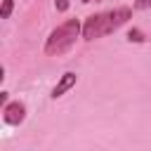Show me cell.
Segmentation results:
<instances>
[{
	"label": "cell",
	"instance_id": "6da1fadb",
	"mask_svg": "<svg viewBox=\"0 0 151 151\" xmlns=\"http://www.w3.org/2000/svg\"><path fill=\"white\" fill-rule=\"evenodd\" d=\"M132 17L130 7H116L111 12H99L85 19L83 24V40H97L106 33H113L116 28H120L127 19Z\"/></svg>",
	"mask_w": 151,
	"mask_h": 151
},
{
	"label": "cell",
	"instance_id": "7a4b0ae2",
	"mask_svg": "<svg viewBox=\"0 0 151 151\" xmlns=\"http://www.w3.org/2000/svg\"><path fill=\"white\" fill-rule=\"evenodd\" d=\"M83 35V24L78 19H66L64 24H59L45 40V54L47 57H61L64 52H68L76 40Z\"/></svg>",
	"mask_w": 151,
	"mask_h": 151
},
{
	"label": "cell",
	"instance_id": "3957f363",
	"mask_svg": "<svg viewBox=\"0 0 151 151\" xmlns=\"http://www.w3.org/2000/svg\"><path fill=\"white\" fill-rule=\"evenodd\" d=\"M26 118V106L24 101H9L2 106V120L7 125H21Z\"/></svg>",
	"mask_w": 151,
	"mask_h": 151
},
{
	"label": "cell",
	"instance_id": "277c9868",
	"mask_svg": "<svg viewBox=\"0 0 151 151\" xmlns=\"http://www.w3.org/2000/svg\"><path fill=\"white\" fill-rule=\"evenodd\" d=\"M76 83H78V76H76L73 71H66V73H64V76L57 80V85L52 87V94H50V97H52V99L64 97V94H66V92H68V90H71Z\"/></svg>",
	"mask_w": 151,
	"mask_h": 151
},
{
	"label": "cell",
	"instance_id": "5b68a950",
	"mask_svg": "<svg viewBox=\"0 0 151 151\" xmlns=\"http://www.w3.org/2000/svg\"><path fill=\"white\" fill-rule=\"evenodd\" d=\"M12 9H14V0H2V7H0V19H9V17H12Z\"/></svg>",
	"mask_w": 151,
	"mask_h": 151
},
{
	"label": "cell",
	"instance_id": "8992f818",
	"mask_svg": "<svg viewBox=\"0 0 151 151\" xmlns=\"http://www.w3.org/2000/svg\"><path fill=\"white\" fill-rule=\"evenodd\" d=\"M127 40H134V42H144V33H142L139 28H132V31L127 33Z\"/></svg>",
	"mask_w": 151,
	"mask_h": 151
},
{
	"label": "cell",
	"instance_id": "52a82bcc",
	"mask_svg": "<svg viewBox=\"0 0 151 151\" xmlns=\"http://www.w3.org/2000/svg\"><path fill=\"white\" fill-rule=\"evenodd\" d=\"M54 7H57V12H66L68 9V0H54Z\"/></svg>",
	"mask_w": 151,
	"mask_h": 151
},
{
	"label": "cell",
	"instance_id": "ba28073f",
	"mask_svg": "<svg viewBox=\"0 0 151 151\" xmlns=\"http://www.w3.org/2000/svg\"><path fill=\"white\" fill-rule=\"evenodd\" d=\"M151 7V0H137L134 2V9H149Z\"/></svg>",
	"mask_w": 151,
	"mask_h": 151
},
{
	"label": "cell",
	"instance_id": "9c48e42d",
	"mask_svg": "<svg viewBox=\"0 0 151 151\" xmlns=\"http://www.w3.org/2000/svg\"><path fill=\"white\" fill-rule=\"evenodd\" d=\"M0 101H2V106L7 104V92H0Z\"/></svg>",
	"mask_w": 151,
	"mask_h": 151
},
{
	"label": "cell",
	"instance_id": "30bf717a",
	"mask_svg": "<svg viewBox=\"0 0 151 151\" xmlns=\"http://www.w3.org/2000/svg\"><path fill=\"white\" fill-rule=\"evenodd\" d=\"M80 2H85V5H87V2H92V0H80Z\"/></svg>",
	"mask_w": 151,
	"mask_h": 151
}]
</instances>
